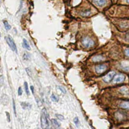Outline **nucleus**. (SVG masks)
Instances as JSON below:
<instances>
[{"label":"nucleus","mask_w":129,"mask_h":129,"mask_svg":"<svg viewBox=\"0 0 129 129\" xmlns=\"http://www.w3.org/2000/svg\"><path fill=\"white\" fill-rule=\"evenodd\" d=\"M1 102H2V103L4 105H7L8 102H9V97H8L6 95H4V96H3L2 100H1Z\"/></svg>","instance_id":"nucleus-10"},{"label":"nucleus","mask_w":129,"mask_h":129,"mask_svg":"<svg viewBox=\"0 0 129 129\" xmlns=\"http://www.w3.org/2000/svg\"><path fill=\"white\" fill-rule=\"evenodd\" d=\"M24 88H25V91H26V94L29 96V87H28V84L27 82H24Z\"/></svg>","instance_id":"nucleus-16"},{"label":"nucleus","mask_w":129,"mask_h":129,"mask_svg":"<svg viewBox=\"0 0 129 129\" xmlns=\"http://www.w3.org/2000/svg\"><path fill=\"white\" fill-rule=\"evenodd\" d=\"M49 129H51V128H49Z\"/></svg>","instance_id":"nucleus-28"},{"label":"nucleus","mask_w":129,"mask_h":129,"mask_svg":"<svg viewBox=\"0 0 129 129\" xmlns=\"http://www.w3.org/2000/svg\"><path fill=\"white\" fill-rule=\"evenodd\" d=\"M48 117H49V115L46 113L45 109H44L42 115H41V127L43 129H47L49 127V122L47 119Z\"/></svg>","instance_id":"nucleus-1"},{"label":"nucleus","mask_w":129,"mask_h":129,"mask_svg":"<svg viewBox=\"0 0 129 129\" xmlns=\"http://www.w3.org/2000/svg\"><path fill=\"white\" fill-rule=\"evenodd\" d=\"M104 60H105V58L102 55H96L92 58V61H94V62H100V61H102Z\"/></svg>","instance_id":"nucleus-9"},{"label":"nucleus","mask_w":129,"mask_h":129,"mask_svg":"<svg viewBox=\"0 0 129 129\" xmlns=\"http://www.w3.org/2000/svg\"><path fill=\"white\" fill-rule=\"evenodd\" d=\"M57 89L58 90H60V91H61V92H62V93L63 94H66V90H64V88H63V87H61V86H57Z\"/></svg>","instance_id":"nucleus-17"},{"label":"nucleus","mask_w":129,"mask_h":129,"mask_svg":"<svg viewBox=\"0 0 129 129\" xmlns=\"http://www.w3.org/2000/svg\"><path fill=\"white\" fill-rule=\"evenodd\" d=\"M29 104H27V103H24V102H22V107H23V108H24V109H26V108L29 107V106H28Z\"/></svg>","instance_id":"nucleus-21"},{"label":"nucleus","mask_w":129,"mask_h":129,"mask_svg":"<svg viewBox=\"0 0 129 129\" xmlns=\"http://www.w3.org/2000/svg\"><path fill=\"white\" fill-rule=\"evenodd\" d=\"M115 75H116L115 71L109 72V73H108L107 75H106V76L103 77V81H104L105 82H110L112 79H114Z\"/></svg>","instance_id":"nucleus-5"},{"label":"nucleus","mask_w":129,"mask_h":129,"mask_svg":"<svg viewBox=\"0 0 129 129\" xmlns=\"http://www.w3.org/2000/svg\"><path fill=\"white\" fill-rule=\"evenodd\" d=\"M30 88H31V91H32L33 94H34V92H35V89H34V86H31V87H30Z\"/></svg>","instance_id":"nucleus-26"},{"label":"nucleus","mask_w":129,"mask_h":129,"mask_svg":"<svg viewBox=\"0 0 129 129\" xmlns=\"http://www.w3.org/2000/svg\"><path fill=\"white\" fill-rule=\"evenodd\" d=\"M93 2L94 4H96V6L102 8V7H104L107 3V0H91Z\"/></svg>","instance_id":"nucleus-6"},{"label":"nucleus","mask_w":129,"mask_h":129,"mask_svg":"<svg viewBox=\"0 0 129 129\" xmlns=\"http://www.w3.org/2000/svg\"><path fill=\"white\" fill-rule=\"evenodd\" d=\"M51 122H52L53 126H54V127H55V128H59V127H60V123H59L55 119H52V120H51Z\"/></svg>","instance_id":"nucleus-12"},{"label":"nucleus","mask_w":129,"mask_h":129,"mask_svg":"<svg viewBox=\"0 0 129 129\" xmlns=\"http://www.w3.org/2000/svg\"><path fill=\"white\" fill-rule=\"evenodd\" d=\"M23 93V91H22V88L21 87H19V92H18V94H19V96H21Z\"/></svg>","instance_id":"nucleus-23"},{"label":"nucleus","mask_w":129,"mask_h":129,"mask_svg":"<svg viewBox=\"0 0 129 129\" xmlns=\"http://www.w3.org/2000/svg\"><path fill=\"white\" fill-rule=\"evenodd\" d=\"M125 79V76H123V75H117V76H116L114 77V79H113V82L114 83H121V82H123Z\"/></svg>","instance_id":"nucleus-7"},{"label":"nucleus","mask_w":129,"mask_h":129,"mask_svg":"<svg viewBox=\"0 0 129 129\" xmlns=\"http://www.w3.org/2000/svg\"><path fill=\"white\" fill-rule=\"evenodd\" d=\"M120 91H121V93H122V94H127L128 93V88L127 86H123L120 89Z\"/></svg>","instance_id":"nucleus-13"},{"label":"nucleus","mask_w":129,"mask_h":129,"mask_svg":"<svg viewBox=\"0 0 129 129\" xmlns=\"http://www.w3.org/2000/svg\"><path fill=\"white\" fill-rule=\"evenodd\" d=\"M74 122L76 123V127H79V119H78V117H76L74 119Z\"/></svg>","instance_id":"nucleus-19"},{"label":"nucleus","mask_w":129,"mask_h":129,"mask_svg":"<svg viewBox=\"0 0 129 129\" xmlns=\"http://www.w3.org/2000/svg\"><path fill=\"white\" fill-rule=\"evenodd\" d=\"M24 47L25 49H27V50H30V46L29 45V44L25 40H24Z\"/></svg>","instance_id":"nucleus-15"},{"label":"nucleus","mask_w":129,"mask_h":129,"mask_svg":"<svg viewBox=\"0 0 129 129\" xmlns=\"http://www.w3.org/2000/svg\"><path fill=\"white\" fill-rule=\"evenodd\" d=\"M6 41H7V43L9 44V45L10 46V48L12 49L14 51V52H17V48H16V45H15V44L14 42V40H12V38H11V36H7L6 37Z\"/></svg>","instance_id":"nucleus-4"},{"label":"nucleus","mask_w":129,"mask_h":129,"mask_svg":"<svg viewBox=\"0 0 129 129\" xmlns=\"http://www.w3.org/2000/svg\"><path fill=\"white\" fill-rule=\"evenodd\" d=\"M4 26H5V28H6V29L9 30L10 29V26H9V23L6 22V21H4Z\"/></svg>","instance_id":"nucleus-18"},{"label":"nucleus","mask_w":129,"mask_h":129,"mask_svg":"<svg viewBox=\"0 0 129 129\" xmlns=\"http://www.w3.org/2000/svg\"><path fill=\"white\" fill-rule=\"evenodd\" d=\"M125 55H126V56H127V57H129V48L126 49V50H125Z\"/></svg>","instance_id":"nucleus-22"},{"label":"nucleus","mask_w":129,"mask_h":129,"mask_svg":"<svg viewBox=\"0 0 129 129\" xmlns=\"http://www.w3.org/2000/svg\"><path fill=\"white\" fill-rule=\"evenodd\" d=\"M6 115H7V117H8V122H10V116H9V112H6Z\"/></svg>","instance_id":"nucleus-25"},{"label":"nucleus","mask_w":129,"mask_h":129,"mask_svg":"<svg viewBox=\"0 0 129 129\" xmlns=\"http://www.w3.org/2000/svg\"><path fill=\"white\" fill-rule=\"evenodd\" d=\"M81 44L85 48H87V49L91 48L94 46V41L89 37H84L83 39H82Z\"/></svg>","instance_id":"nucleus-2"},{"label":"nucleus","mask_w":129,"mask_h":129,"mask_svg":"<svg viewBox=\"0 0 129 129\" xmlns=\"http://www.w3.org/2000/svg\"><path fill=\"white\" fill-rule=\"evenodd\" d=\"M121 66H122V69L124 70V71H129V64L123 62L121 64Z\"/></svg>","instance_id":"nucleus-11"},{"label":"nucleus","mask_w":129,"mask_h":129,"mask_svg":"<svg viewBox=\"0 0 129 129\" xmlns=\"http://www.w3.org/2000/svg\"><path fill=\"white\" fill-rule=\"evenodd\" d=\"M13 105H14V106H13V107H14V112L15 114H16V109H15V102H14V100L13 101Z\"/></svg>","instance_id":"nucleus-24"},{"label":"nucleus","mask_w":129,"mask_h":129,"mask_svg":"<svg viewBox=\"0 0 129 129\" xmlns=\"http://www.w3.org/2000/svg\"><path fill=\"white\" fill-rule=\"evenodd\" d=\"M56 117H58L59 119L61 120V121H64V118L63 116H61V115H59V114H56Z\"/></svg>","instance_id":"nucleus-20"},{"label":"nucleus","mask_w":129,"mask_h":129,"mask_svg":"<svg viewBox=\"0 0 129 129\" xmlns=\"http://www.w3.org/2000/svg\"><path fill=\"white\" fill-rule=\"evenodd\" d=\"M119 107L122 109L125 110H129V102H122L120 103Z\"/></svg>","instance_id":"nucleus-8"},{"label":"nucleus","mask_w":129,"mask_h":129,"mask_svg":"<svg viewBox=\"0 0 129 129\" xmlns=\"http://www.w3.org/2000/svg\"><path fill=\"white\" fill-rule=\"evenodd\" d=\"M71 129H72V128H71Z\"/></svg>","instance_id":"nucleus-29"},{"label":"nucleus","mask_w":129,"mask_h":129,"mask_svg":"<svg viewBox=\"0 0 129 129\" xmlns=\"http://www.w3.org/2000/svg\"><path fill=\"white\" fill-rule=\"evenodd\" d=\"M51 100L55 102H59V97L57 96H55V94H52L51 95Z\"/></svg>","instance_id":"nucleus-14"},{"label":"nucleus","mask_w":129,"mask_h":129,"mask_svg":"<svg viewBox=\"0 0 129 129\" xmlns=\"http://www.w3.org/2000/svg\"><path fill=\"white\" fill-rule=\"evenodd\" d=\"M107 68H108L107 64H97L95 70H96V72L97 74H102L107 71Z\"/></svg>","instance_id":"nucleus-3"},{"label":"nucleus","mask_w":129,"mask_h":129,"mask_svg":"<svg viewBox=\"0 0 129 129\" xmlns=\"http://www.w3.org/2000/svg\"><path fill=\"white\" fill-rule=\"evenodd\" d=\"M126 3H127V4H129V0H126Z\"/></svg>","instance_id":"nucleus-27"}]
</instances>
